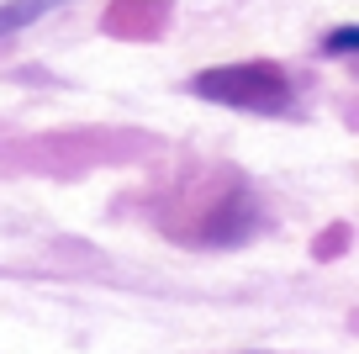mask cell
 <instances>
[{"instance_id":"6da1fadb","label":"cell","mask_w":359,"mask_h":354,"mask_svg":"<svg viewBox=\"0 0 359 354\" xmlns=\"http://www.w3.org/2000/svg\"><path fill=\"white\" fill-rule=\"evenodd\" d=\"M191 90L201 100L217 106H238V111H259V117H275V111L291 106V79L285 69H275L269 58H248V64H217L201 69L191 79Z\"/></svg>"},{"instance_id":"7a4b0ae2","label":"cell","mask_w":359,"mask_h":354,"mask_svg":"<svg viewBox=\"0 0 359 354\" xmlns=\"http://www.w3.org/2000/svg\"><path fill=\"white\" fill-rule=\"evenodd\" d=\"M64 0H6L0 6V37H11V32H22V27H32L37 16H48V11H58Z\"/></svg>"},{"instance_id":"3957f363","label":"cell","mask_w":359,"mask_h":354,"mask_svg":"<svg viewBox=\"0 0 359 354\" xmlns=\"http://www.w3.org/2000/svg\"><path fill=\"white\" fill-rule=\"evenodd\" d=\"M354 48H359V32H354V27H338V32H327V53H333V58L354 53Z\"/></svg>"}]
</instances>
